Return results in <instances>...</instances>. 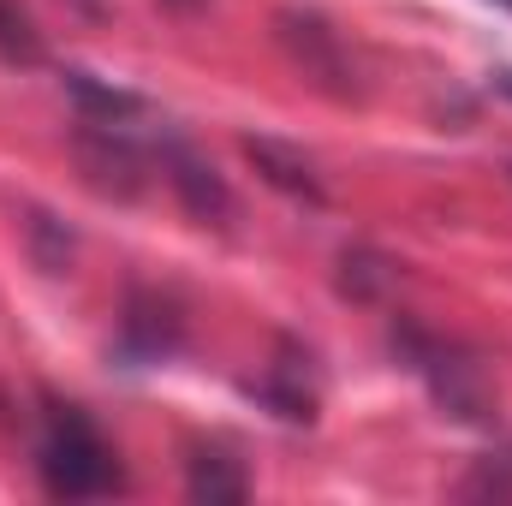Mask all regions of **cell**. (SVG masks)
<instances>
[{
	"mask_svg": "<svg viewBox=\"0 0 512 506\" xmlns=\"http://www.w3.org/2000/svg\"><path fill=\"white\" fill-rule=\"evenodd\" d=\"M36 471H42L48 495H60V501H90V495L120 489V459H114V447L102 441V429H96L78 405H60V399H48Z\"/></svg>",
	"mask_w": 512,
	"mask_h": 506,
	"instance_id": "6da1fadb",
	"label": "cell"
},
{
	"mask_svg": "<svg viewBox=\"0 0 512 506\" xmlns=\"http://www.w3.org/2000/svg\"><path fill=\"white\" fill-rule=\"evenodd\" d=\"M393 352L429 381V393H435V405H441L447 417H459V423H489V417H495L489 376H483V364H477L465 346H453V340L429 334L423 322L399 316V322H393Z\"/></svg>",
	"mask_w": 512,
	"mask_h": 506,
	"instance_id": "7a4b0ae2",
	"label": "cell"
},
{
	"mask_svg": "<svg viewBox=\"0 0 512 506\" xmlns=\"http://www.w3.org/2000/svg\"><path fill=\"white\" fill-rule=\"evenodd\" d=\"M274 42L292 60V72L310 90H322L328 102H358L364 96V78H358V60H352L346 36L316 6H280L274 12Z\"/></svg>",
	"mask_w": 512,
	"mask_h": 506,
	"instance_id": "3957f363",
	"label": "cell"
},
{
	"mask_svg": "<svg viewBox=\"0 0 512 506\" xmlns=\"http://www.w3.org/2000/svg\"><path fill=\"white\" fill-rule=\"evenodd\" d=\"M72 161H78V173H84V185L96 197L137 203L149 191V155L114 120H84V126L72 131Z\"/></svg>",
	"mask_w": 512,
	"mask_h": 506,
	"instance_id": "277c9868",
	"label": "cell"
},
{
	"mask_svg": "<svg viewBox=\"0 0 512 506\" xmlns=\"http://www.w3.org/2000/svg\"><path fill=\"white\" fill-rule=\"evenodd\" d=\"M155 161H161V173H167V185H173L179 209H185L197 227H215V233H227V227H233V215H239V197H233V185L221 179V167H215L209 155H197L191 143L167 137Z\"/></svg>",
	"mask_w": 512,
	"mask_h": 506,
	"instance_id": "5b68a950",
	"label": "cell"
},
{
	"mask_svg": "<svg viewBox=\"0 0 512 506\" xmlns=\"http://www.w3.org/2000/svg\"><path fill=\"white\" fill-rule=\"evenodd\" d=\"M185 340V304L161 286H131L120 310V352L131 364H161Z\"/></svg>",
	"mask_w": 512,
	"mask_h": 506,
	"instance_id": "8992f818",
	"label": "cell"
},
{
	"mask_svg": "<svg viewBox=\"0 0 512 506\" xmlns=\"http://www.w3.org/2000/svg\"><path fill=\"white\" fill-rule=\"evenodd\" d=\"M251 393L274 411V417H286V423H310L316 405H322V393H316V370H310V352H304L298 340H280V346H274V364L262 370V381H256Z\"/></svg>",
	"mask_w": 512,
	"mask_h": 506,
	"instance_id": "52a82bcc",
	"label": "cell"
},
{
	"mask_svg": "<svg viewBox=\"0 0 512 506\" xmlns=\"http://www.w3.org/2000/svg\"><path fill=\"white\" fill-rule=\"evenodd\" d=\"M239 149H245V161L256 167V179H262V185H274L280 197L310 203V209H322V203H328V185H322V173H316V161H310L304 149L274 143V137H245Z\"/></svg>",
	"mask_w": 512,
	"mask_h": 506,
	"instance_id": "ba28073f",
	"label": "cell"
},
{
	"mask_svg": "<svg viewBox=\"0 0 512 506\" xmlns=\"http://www.w3.org/2000/svg\"><path fill=\"white\" fill-rule=\"evenodd\" d=\"M185 495L209 501V506H239L251 495V477H245V465L227 447H191V459H185Z\"/></svg>",
	"mask_w": 512,
	"mask_h": 506,
	"instance_id": "9c48e42d",
	"label": "cell"
},
{
	"mask_svg": "<svg viewBox=\"0 0 512 506\" xmlns=\"http://www.w3.org/2000/svg\"><path fill=\"white\" fill-rule=\"evenodd\" d=\"M334 286L352 304H382L387 292L399 286V262L382 256L376 245H346V251L334 256Z\"/></svg>",
	"mask_w": 512,
	"mask_h": 506,
	"instance_id": "30bf717a",
	"label": "cell"
},
{
	"mask_svg": "<svg viewBox=\"0 0 512 506\" xmlns=\"http://www.w3.org/2000/svg\"><path fill=\"white\" fill-rule=\"evenodd\" d=\"M24 251L30 262L42 268V274H72V256H78V239H72V227L60 221V215H48V209H24Z\"/></svg>",
	"mask_w": 512,
	"mask_h": 506,
	"instance_id": "8fae6325",
	"label": "cell"
},
{
	"mask_svg": "<svg viewBox=\"0 0 512 506\" xmlns=\"http://www.w3.org/2000/svg\"><path fill=\"white\" fill-rule=\"evenodd\" d=\"M66 96L90 114V120H131V114H143V96H131V90H114V84H96L90 72H66Z\"/></svg>",
	"mask_w": 512,
	"mask_h": 506,
	"instance_id": "7c38bea8",
	"label": "cell"
},
{
	"mask_svg": "<svg viewBox=\"0 0 512 506\" xmlns=\"http://www.w3.org/2000/svg\"><path fill=\"white\" fill-rule=\"evenodd\" d=\"M0 60L6 66H42V30L18 0H0Z\"/></svg>",
	"mask_w": 512,
	"mask_h": 506,
	"instance_id": "4fadbf2b",
	"label": "cell"
},
{
	"mask_svg": "<svg viewBox=\"0 0 512 506\" xmlns=\"http://www.w3.org/2000/svg\"><path fill=\"white\" fill-rule=\"evenodd\" d=\"M465 495H489V501H512V459H501V465L489 459V465H483V471H477V477L465 483Z\"/></svg>",
	"mask_w": 512,
	"mask_h": 506,
	"instance_id": "5bb4252c",
	"label": "cell"
},
{
	"mask_svg": "<svg viewBox=\"0 0 512 506\" xmlns=\"http://www.w3.org/2000/svg\"><path fill=\"white\" fill-rule=\"evenodd\" d=\"M167 12H179V18H191V12H203V0H161Z\"/></svg>",
	"mask_w": 512,
	"mask_h": 506,
	"instance_id": "9a60e30c",
	"label": "cell"
},
{
	"mask_svg": "<svg viewBox=\"0 0 512 506\" xmlns=\"http://www.w3.org/2000/svg\"><path fill=\"white\" fill-rule=\"evenodd\" d=\"M72 12H84V18H102V0H66Z\"/></svg>",
	"mask_w": 512,
	"mask_h": 506,
	"instance_id": "2e32d148",
	"label": "cell"
},
{
	"mask_svg": "<svg viewBox=\"0 0 512 506\" xmlns=\"http://www.w3.org/2000/svg\"><path fill=\"white\" fill-rule=\"evenodd\" d=\"M501 6H507V12H512V0H501Z\"/></svg>",
	"mask_w": 512,
	"mask_h": 506,
	"instance_id": "e0dca14e",
	"label": "cell"
},
{
	"mask_svg": "<svg viewBox=\"0 0 512 506\" xmlns=\"http://www.w3.org/2000/svg\"><path fill=\"white\" fill-rule=\"evenodd\" d=\"M507 96H512V78H507Z\"/></svg>",
	"mask_w": 512,
	"mask_h": 506,
	"instance_id": "ac0fdd59",
	"label": "cell"
}]
</instances>
